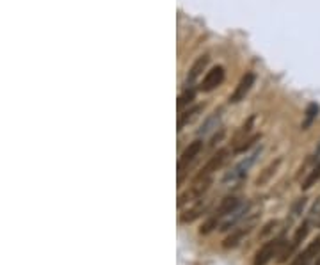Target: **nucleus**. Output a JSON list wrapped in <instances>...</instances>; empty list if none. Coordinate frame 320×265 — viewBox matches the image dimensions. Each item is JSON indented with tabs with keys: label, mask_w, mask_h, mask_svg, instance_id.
I'll use <instances>...</instances> for the list:
<instances>
[{
	"label": "nucleus",
	"mask_w": 320,
	"mask_h": 265,
	"mask_svg": "<svg viewBox=\"0 0 320 265\" xmlns=\"http://www.w3.org/2000/svg\"><path fill=\"white\" fill-rule=\"evenodd\" d=\"M283 247H285V237H278V238H272V240H269V242H265L263 246L256 251L253 265H267L274 256H279V253H281Z\"/></svg>",
	"instance_id": "f257e3e1"
},
{
	"label": "nucleus",
	"mask_w": 320,
	"mask_h": 265,
	"mask_svg": "<svg viewBox=\"0 0 320 265\" xmlns=\"http://www.w3.org/2000/svg\"><path fill=\"white\" fill-rule=\"evenodd\" d=\"M201 149H203V141L196 139V141H192V143L183 149V153L180 155V158H178V181H180V183H181V180H183V175H185V171L189 169V166L194 162L196 158L200 157Z\"/></svg>",
	"instance_id": "f03ea898"
},
{
	"label": "nucleus",
	"mask_w": 320,
	"mask_h": 265,
	"mask_svg": "<svg viewBox=\"0 0 320 265\" xmlns=\"http://www.w3.org/2000/svg\"><path fill=\"white\" fill-rule=\"evenodd\" d=\"M310 221H304V223L301 224V226H299V228L295 230V233H293V238L292 240H290V244H288V246H285V249L281 253H279V258L278 260L281 262V264H283V262H287L288 258H290V256L293 255V251H295L297 247L301 246V242L304 240V238L308 237V233H310Z\"/></svg>",
	"instance_id": "7ed1b4c3"
},
{
	"label": "nucleus",
	"mask_w": 320,
	"mask_h": 265,
	"mask_svg": "<svg viewBox=\"0 0 320 265\" xmlns=\"http://www.w3.org/2000/svg\"><path fill=\"white\" fill-rule=\"evenodd\" d=\"M260 151H262V148H256L255 149V153L253 155H249V157H246L242 162H238L235 168L232 169V171L228 173L226 177H224V183H230V181H238V180H242V178L246 177L247 175V171L251 169V166L255 164V160H256V157L260 155Z\"/></svg>",
	"instance_id": "20e7f679"
},
{
	"label": "nucleus",
	"mask_w": 320,
	"mask_h": 265,
	"mask_svg": "<svg viewBox=\"0 0 320 265\" xmlns=\"http://www.w3.org/2000/svg\"><path fill=\"white\" fill-rule=\"evenodd\" d=\"M224 77H226V73H224L223 66H215V68H212L210 71H206V75H204L203 80H201L200 91H203V93H210V91H213V89H217L219 86L224 82Z\"/></svg>",
	"instance_id": "39448f33"
},
{
	"label": "nucleus",
	"mask_w": 320,
	"mask_h": 265,
	"mask_svg": "<svg viewBox=\"0 0 320 265\" xmlns=\"http://www.w3.org/2000/svg\"><path fill=\"white\" fill-rule=\"evenodd\" d=\"M226 158H228V149H219L217 153L213 155L208 162L201 168V171L196 175V178H212L213 173L223 168V164L226 162Z\"/></svg>",
	"instance_id": "423d86ee"
},
{
	"label": "nucleus",
	"mask_w": 320,
	"mask_h": 265,
	"mask_svg": "<svg viewBox=\"0 0 320 265\" xmlns=\"http://www.w3.org/2000/svg\"><path fill=\"white\" fill-rule=\"evenodd\" d=\"M319 255H320V235L313 238V240L304 247V251H301L295 256V260L290 265H310L313 260H317V256Z\"/></svg>",
	"instance_id": "0eeeda50"
},
{
	"label": "nucleus",
	"mask_w": 320,
	"mask_h": 265,
	"mask_svg": "<svg viewBox=\"0 0 320 265\" xmlns=\"http://www.w3.org/2000/svg\"><path fill=\"white\" fill-rule=\"evenodd\" d=\"M253 86H255V73H251L249 71V73H246L240 80H238L237 88H235V91H233L232 96H230V102L238 103V102H242V100H246L247 93L251 91Z\"/></svg>",
	"instance_id": "6e6552de"
},
{
	"label": "nucleus",
	"mask_w": 320,
	"mask_h": 265,
	"mask_svg": "<svg viewBox=\"0 0 320 265\" xmlns=\"http://www.w3.org/2000/svg\"><path fill=\"white\" fill-rule=\"evenodd\" d=\"M253 126H255V116H251L249 119H247L246 123L238 128L237 134H235V137H233V143H232V145H233V153H238L242 146L246 145V141L249 139L247 135L253 132Z\"/></svg>",
	"instance_id": "1a4fd4ad"
},
{
	"label": "nucleus",
	"mask_w": 320,
	"mask_h": 265,
	"mask_svg": "<svg viewBox=\"0 0 320 265\" xmlns=\"http://www.w3.org/2000/svg\"><path fill=\"white\" fill-rule=\"evenodd\" d=\"M204 208H206V203H204V200L201 198V200L194 201V203H192V206H189V208H187L185 212L180 215V221H181V223H192V221H196L198 217H201V214L204 212Z\"/></svg>",
	"instance_id": "9d476101"
},
{
	"label": "nucleus",
	"mask_w": 320,
	"mask_h": 265,
	"mask_svg": "<svg viewBox=\"0 0 320 265\" xmlns=\"http://www.w3.org/2000/svg\"><path fill=\"white\" fill-rule=\"evenodd\" d=\"M247 210H249V205H247V203H242V205H238V208L233 210L232 214L226 217V221H224V223H221L219 230H221V232H228V230H232L233 226H235V224H237L238 221L246 215Z\"/></svg>",
	"instance_id": "9b49d317"
},
{
	"label": "nucleus",
	"mask_w": 320,
	"mask_h": 265,
	"mask_svg": "<svg viewBox=\"0 0 320 265\" xmlns=\"http://www.w3.org/2000/svg\"><path fill=\"white\" fill-rule=\"evenodd\" d=\"M208 60H210L208 56H201V57H198V59H196V62L192 64V68L189 70V73H187V84H192V82H196V79H198V77L203 73L204 68H206Z\"/></svg>",
	"instance_id": "f8f14e48"
},
{
	"label": "nucleus",
	"mask_w": 320,
	"mask_h": 265,
	"mask_svg": "<svg viewBox=\"0 0 320 265\" xmlns=\"http://www.w3.org/2000/svg\"><path fill=\"white\" fill-rule=\"evenodd\" d=\"M201 105H194V107H190V109H187V111H183L178 116V130H181L185 125H189V123H192V121L198 118V114L201 112Z\"/></svg>",
	"instance_id": "ddd939ff"
},
{
	"label": "nucleus",
	"mask_w": 320,
	"mask_h": 265,
	"mask_svg": "<svg viewBox=\"0 0 320 265\" xmlns=\"http://www.w3.org/2000/svg\"><path fill=\"white\" fill-rule=\"evenodd\" d=\"M319 105L317 103H310L306 107V112H304V119H302V130H308L311 125H313V121L317 119V116H319Z\"/></svg>",
	"instance_id": "4468645a"
},
{
	"label": "nucleus",
	"mask_w": 320,
	"mask_h": 265,
	"mask_svg": "<svg viewBox=\"0 0 320 265\" xmlns=\"http://www.w3.org/2000/svg\"><path fill=\"white\" fill-rule=\"evenodd\" d=\"M319 180H320V160H319V162H315V166H313V169L310 171V175L304 178L301 189H302V191H308V189H311V187L315 185Z\"/></svg>",
	"instance_id": "2eb2a0df"
},
{
	"label": "nucleus",
	"mask_w": 320,
	"mask_h": 265,
	"mask_svg": "<svg viewBox=\"0 0 320 265\" xmlns=\"http://www.w3.org/2000/svg\"><path fill=\"white\" fill-rule=\"evenodd\" d=\"M247 232H249V228H242V230H237V232H233L230 237L224 238L223 247H224V249H232V247L238 246V242L242 240V237H244Z\"/></svg>",
	"instance_id": "dca6fc26"
},
{
	"label": "nucleus",
	"mask_w": 320,
	"mask_h": 265,
	"mask_svg": "<svg viewBox=\"0 0 320 265\" xmlns=\"http://www.w3.org/2000/svg\"><path fill=\"white\" fill-rule=\"evenodd\" d=\"M278 166H279V160H278V162L270 164L269 168L265 169V171L262 173L260 177H258V180H256V185H262V183H265V181L269 180V178H270V177H272V175H274V171H276V169H278Z\"/></svg>",
	"instance_id": "f3484780"
},
{
	"label": "nucleus",
	"mask_w": 320,
	"mask_h": 265,
	"mask_svg": "<svg viewBox=\"0 0 320 265\" xmlns=\"http://www.w3.org/2000/svg\"><path fill=\"white\" fill-rule=\"evenodd\" d=\"M192 100H194V91H192V89H185V91L180 94V98H178V109H183L185 105L192 103Z\"/></svg>",
	"instance_id": "a211bd4d"
},
{
	"label": "nucleus",
	"mask_w": 320,
	"mask_h": 265,
	"mask_svg": "<svg viewBox=\"0 0 320 265\" xmlns=\"http://www.w3.org/2000/svg\"><path fill=\"white\" fill-rule=\"evenodd\" d=\"M304 206H306V198H299V200H297L295 203H293V206H292V219L299 217V215L302 214Z\"/></svg>",
	"instance_id": "6ab92c4d"
},
{
	"label": "nucleus",
	"mask_w": 320,
	"mask_h": 265,
	"mask_svg": "<svg viewBox=\"0 0 320 265\" xmlns=\"http://www.w3.org/2000/svg\"><path fill=\"white\" fill-rule=\"evenodd\" d=\"M320 160V143H319V146H317V151H315V162H319Z\"/></svg>",
	"instance_id": "aec40b11"
},
{
	"label": "nucleus",
	"mask_w": 320,
	"mask_h": 265,
	"mask_svg": "<svg viewBox=\"0 0 320 265\" xmlns=\"http://www.w3.org/2000/svg\"><path fill=\"white\" fill-rule=\"evenodd\" d=\"M315 265H320V255L317 256V260H315Z\"/></svg>",
	"instance_id": "412c9836"
}]
</instances>
